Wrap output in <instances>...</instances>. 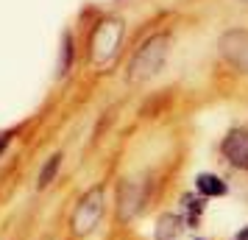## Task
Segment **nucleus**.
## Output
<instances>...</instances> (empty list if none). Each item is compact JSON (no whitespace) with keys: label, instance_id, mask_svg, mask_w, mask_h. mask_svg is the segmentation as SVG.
I'll return each instance as SVG.
<instances>
[{"label":"nucleus","instance_id":"nucleus-1","mask_svg":"<svg viewBox=\"0 0 248 240\" xmlns=\"http://www.w3.org/2000/svg\"><path fill=\"white\" fill-rule=\"evenodd\" d=\"M168 36H151L145 45L140 48L131 59V64H128V81L131 84H142L148 81L151 76H156L162 64H165V59H168Z\"/></svg>","mask_w":248,"mask_h":240},{"label":"nucleus","instance_id":"nucleus-2","mask_svg":"<svg viewBox=\"0 0 248 240\" xmlns=\"http://www.w3.org/2000/svg\"><path fill=\"white\" fill-rule=\"evenodd\" d=\"M103 207H106L103 187H92L90 193L81 195V201L76 204V212H73V232L78 238H87L90 232H95V226L103 218Z\"/></svg>","mask_w":248,"mask_h":240},{"label":"nucleus","instance_id":"nucleus-3","mask_svg":"<svg viewBox=\"0 0 248 240\" xmlns=\"http://www.w3.org/2000/svg\"><path fill=\"white\" fill-rule=\"evenodd\" d=\"M120 39H123V25H120V20H103L98 25L95 36H92V62L95 64H106L117 53Z\"/></svg>","mask_w":248,"mask_h":240},{"label":"nucleus","instance_id":"nucleus-4","mask_svg":"<svg viewBox=\"0 0 248 240\" xmlns=\"http://www.w3.org/2000/svg\"><path fill=\"white\" fill-rule=\"evenodd\" d=\"M220 56L248 73V31H226L220 36Z\"/></svg>","mask_w":248,"mask_h":240},{"label":"nucleus","instance_id":"nucleus-5","mask_svg":"<svg viewBox=\"0 0 248 240\" xmlns=\"http://www.w3.org/2000/svg\"><path fill=\"white\" fill-rule=\"evenodd\" d=\"M223 157L234 168L248 171V128H232L223 137Z\"/></svg>","mask_w":248,"mask_h":240},{"label":"nucleus","instance_id":"nucleus-6","mask_svg":"<svg viewBox=\"0 0 248 240\" xmlns=\"http://www.w3.org/2000/svg\"><path fill=\"white\" fill-rule=\"evenodd\" d=\"M117 201H120V221H131L137 215L140 204H142V187L137 182H123Z\"/></svg>","mask_w":248,"mask_h":240},{"label":"nucleus","instance_id":"nucleus-7","mask_svg":"<svg viewBox=\"0 0 248 240\" xmlns=\"http://www.w3.org/2000/svg\"><path fill=\"white\" fill-rule=\"evenodd\" d=\"M195 190H198V195H203V198H217V195L229 193L226 182L220 176H215V173H198V176H195Z\"/></svg>","mask_w":248,"mask_h":240},{"label":"nucleus","instance_id":"nucleus-8","mask_svg":"<svg viewBox=\"0 0 248 240\" xmlns=\"http://www.w3.org/2000/svg\"><path fill=\"white\" fill-rule=\"evenodd\" d=\"M181 235V215H162L156 221V240H176Z\"/></svg>","mask_w":248,"mask_h":240},{"label":"nucleus","instance_id":"nucleus-9","mask_svg":"<svg viewBox=\"0 0 248 240\" xmlns=\"http://www.w3.org/2000/svg\"><path fill=\"white\" fill-rule=\"evenodd\" d=\"M181 204H184V215H187V221H190V226H195L198 218L203 215V195L187 193L184 198H181Z\"/></svg>","mask_w":248,"mask_h":240},{"label":"nucleus","instance_id":"nucleus-10","mask_svg":"<svg viewBox=\"0 0 248 240\" xmlns=\"http://www.w3.org/2000/svg\"><path fill=\"white\" fill-rule=\"evenodd\" d=\"M59 165H62V154H53V157L47 160V165L39 171V179H36V184H39V187H47V184L53 182V176H56Z\"/></svg>","mask_w":248,"mask_h":240},{"label":"nucleus","instance_id":"nucleus-11","mask_svg":"<svg viewBox=\"0 0 248 240\" xmlns=\"http://www.w3.org/2000/svg\"><path fill=\"white\" fill-rule=\"evenodd\" d=\"M6 143H9V137H0V151H3V145H6Z\"/></svg>","mask_w":248,"mask_h":240},{"label":"nucleus","instance_id":"nucleus-12","mask_svg":"<svg viewBox=\"0 0 248 240\" xmlns=\"http://www.w3.org/2000/svg\"><path fill=\"white\" fill-rule=\"evenodd\" d=\"M246 3H248V0H246Z\"/></svg>","mask_w":248,"mask_h":240}]
</instances>
